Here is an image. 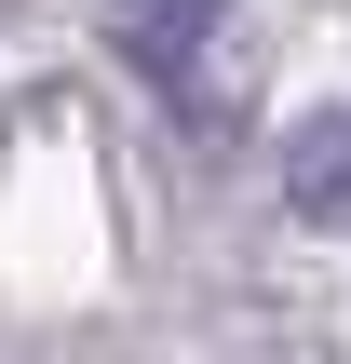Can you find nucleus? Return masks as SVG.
Instances as JSON below:
<instances>
[{
    "label": "nucleus",
    "instance_id": "obj_2",
    "mask_svg": "<svg viewBox=\"0 0 351 364\" xmlns=\"http://www.w3.org/2000/svg\"><path fill=\"white\" fill-rule=\"evenodd\" d=\"M203 27H216V0H135V14H122L135 68H149V81H176V95L203 81Z\"/></svg>",
    "mask_w": 351,
    "mask_h": 364
},
{
    "label": "nucleus",
    "instance_id": "obj_1",
    "mask_svg": "<svg viewBox=\"0 0 351 364\" xmlns=\"http://www.w3.org/2000/svg\"><path fill=\"white\" fill-rule=\"evenodd\" d=\"M284 203H298V216H325V230L351 216V108L298 122V149H284Z\"/></svg>",
    "mask_w": 351,
    "mask_h": 364
}]
</instances>
